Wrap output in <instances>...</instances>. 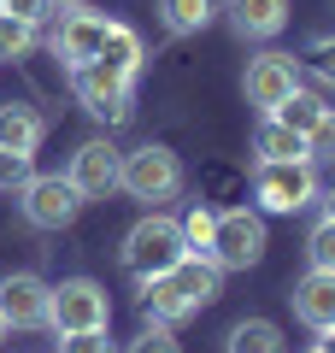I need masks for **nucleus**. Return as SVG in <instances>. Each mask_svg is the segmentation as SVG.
Listing matches in <instances>:
<instances>
[{"label": "nucleus", "mask_w": 335, "mask_h": 353, "mask_svg": "<svg viewBox=\"0 0 335 353\" xmlns=\"http://www.w3.org/2000/svg\"><path fill=\"white\" fill-rule=\"evenodd\" d=\"M318 201H323V218H335V189H323Z\"/></svg>", "instance_id": "32"}, {"label": "nucleus", "mask_w": 335, "mask_h": 353, "mask_svg": "<svg viewBox=\"0 0 335 353\" xmlns=\"http://www.w3.org/2000/svg\"><path fill=\"white\" fill-rule=\"evenodd\" d=\"M59 353H118V341L106 330H71V336H59Z\"/></svg>", "instance_id": "27"}, {"label": "nucleus", "mask_w": 335, "mask_h": 353, "mask_svg": "<svg viewBox=\"0 0 335 353\" xmlns=\"http://www.w3.org/2000/svg\"><path fill=\"white\" fill-rule=\"evenodd\" d=\"M53 6H59V12H71V6H88V0H53Z\"/></svg>", "instance_id": "33"}, {"label": "nucleus", "mask_w": 335, "mask_h": 353, "mask_svg": "<svg viewBox=\"0 0 335 353\" xmlns=\"http://www.w3.org/2000/svg\"><path fill=\"white\" fill-rule=\"evenodd\" d=\"M118 165H124V153L112 148L106 136H94V141H83V148L71 153L65 176H71V189L83 194V201H106V194L118 189Z\"/></svg>", "instance_id": "10"}, {"label": "nucleus", "mask_w": 335, "mask_h": 353, "mask_svg": "<svg viewBox=\"0 0 335 353\" xmlns=\"http://www.w3.org/2000/svg\"><path fill=\"white\" fill-rule=\"evenodd\" d=\"M218 12L241 41H271L288 30V0H223Z\"/></svg>", "instance_id": "12"}, {"label": "nucleus", "mask_w": 335, "mask_h": 353, "mask_svg": "<svg viewBox=\"0 0 335 353\" xmlns=\"http://www.w3.org/2000/svg\"><path fill=\"white\" fill-rule=\"evenodd\" d=\"M265 118H276V124H288L294 136H312V124L323 118V101L312 94V88H294V94H288V101L276 106V112H265Z\"/></svg>", "instance_id": "21"}, {"label": "nucleus", "mask_w": 335, "mask_h": 353, "mask_svg": "<svg viewBox=\"0 0 335 353\" xmlns=\"http://www.w3.org/2000/svg\"><path fill=\"white\" fill-rule=\"evenodd\" d=\"M141 312H148V324H183V318H194V306L176 294L171 271H159V277H141Z\"/></svg>", "instance_id": "17"}, {"label": "nucleus", "mask_w": 335, "mask_h": 353, "mask_svg": "<svg viewBox=\"0 0 335 353\" xmlns=\"http://www.w3.org/2000/svg\"><path fill=\"white\" fill-rule=\"evenodd\" d=\"M318 347H323V353H335V324H329V330H318Z\"/></svg>", "instance_id": "31"}, {"label": "nucleus", "mask_w": 335, "mask_h": 353, "mask_svg": "<svg viewBox=\"0 0 335 353\" xmlns=\"http://www.w3.org/2000/svg\"><path fill=\"white\" fill-rule=\"evenodd\" d=\"M36 41H41L36 24H24V18H12V12H0V59H30V53H36Z\"/></svg>", "instance_id": "22"}, {"label": "nucleus", "mask_w": 335, "mask_h": 353, "mask_svg": "<svg viewBox=\"0 0 335 353\" xmlns=\"http://www.w3.org/2000/svg\"><path fill=\"white\" fill-rule=\"evenodd\" d=\"M130 353H183L171 336V324H141V336L130 341Z\"/></svg>", "instance_id": "28"}, {"label": "nucleus", "mask_w": 335, "mask_h": 353, "mask_svg": "<svg viewBox=\"0 0 335 353\" xmlns=\"http://www.w3.org/2000/svg\"><path fill=\"white\" fill-rule=\"evenodd\" d=\"M318 171H312V159H259L253 165V201H259V212H306V206H318Z\"/></svg>", "instance_id": "3"}, {"label": "nucleus", "mask_w": 335, "mask_h": 353, "mask_svg": "<svg viewBox=\"0 0 335 353\" xmlns=\"http://www.w3.org/2000/svg\"><path fill=\"white\" fill-rule=\"evenodd\" d=\"M206 259L218 265V271H253V265L265 259V212H253V206H230V212H218Z\"/></svg>", "instance_id": "5"}, {"label": "nucleus", "mask_w": 335, "mask_h": 353, "mask_svg": "<svg viewBox=\"0 0 335 353\" xmlns=\"http://www.w3.org/2000/svg\"><path fill=\"white\" fill-rule=\"evenodd\" d=\"M0 341H6V318H0Z\"/></svg>", "instance_id": "34"}, {"label": "nucleus", "mask_w": 335, "mask_h": 353, "mask_svg": "<svg viewBox=\"0 0 335 353\" xmlns=\"http://www.w3.org/2000/svg\"><path fill=\"white\" fill-rule=\"evenodd\" d=\"M41 136H48V118H41L36 106H24V101L0 106V153H24V159H36Z\"/></svg>", "instance_id": "15"}, {"label": "nucleus", "mask_w": 335, "mask_h": 353, "mask_svg": "<svg viewBox=\"0 0 335 353\" xmlns=\"http://www.w3.org/2000/svg\"><path fill=\"white\" fill-rule=\"evenodd\" d=\"M83 206H88V201L71 189V176H59V171H48V176L30 171V183L18 189V212H24L30 230H65Z\"/></svg>", "instance_id": "6"}, {"label": "nucleus", "mask_w": 335, "mask_h": 353, "mask_svg": "<svg viewBox=\"0 0 335 353\" xmlns=\"http://www.w3.org/2000/svg\"><path fill=\"white\" fill-rule=\"evenodd\" d=\"M141 59H148L141 36H136L130 24H118V18H106V36H100V65H112L118 77H130V83H136V77H141Z\"/></svg>", "instance_id": "16"}, {"label": "nucleus", "mask_w": 335, "mask_h": 353, "mask_svg": "<svg viewBox=\"0 0 335 353\" xmlns=\"http://www.w3.org/2000/svg\"><path fill=\"white\" fill-rule=\"evenodd\" d=\"M218 18V0H159V24L171 36H200Z\"/></svg>", "instance_id": "20"}, {"label": "nucleus", "mask_w": 335, "mask_h": 353, "mask_svg": "<svg viewBox=\"0 0 335 353\" xmlns=\"http://www.w3.org/2000/svg\"><path fill=\"white\" fill-rule=\"evenodd\" d=\"M183 253H188V241H183V218H171V212H159V206H153L148 218H136V224L124 230V248H118V259H124V271L141 283V277H159V271H171Z\"/></svg>", "instance_id": "1"}, {"label": "nucleus", "mask_w": 335, "mask_h": 353, "mask_svg": "<svg viewBox=\"0 0 335 353\" xmlns=\"http://www.w3.org/2000/svg\"><path fill=\"white\" fill-rule=\"evenodd\" d=\"M118 189L141 206H165L183 194V159H176L165 141H141L136 153H124L118 165Z\"/></svg>", "instance_id": "2"}, {"label": "nucleus", "mask_w": 335, "mask_h": 353, "mask_svg": "<svg viewBox=\"0 0 335 353\" xmlns=\"http://www.w3.org/2000/svg\"><path fill=\"white\" fill-rule=\"evenodd\" d=\"M288 306H294V318L306 330H329L335 324V271H318L312 265L306 277L288 289Z\"/></svg>", "instance_id": "13"}, {"label": "nucleus", "mask_w": 335, "mask_h": 353, "mask_svg": "<svg viewBox=\"0 0 335 353\" xmlns=\"http://www.w3.org/2000/svg\"><path fill=\"white\" fill-rule=\"evenodd\" d=\"M130 77H118L112 65H100V59H88V65H77L71 71V94H77V106H83L88 118H100V124H124L130 118Z\"/></svg>", "instance_id": "7"}, {"label": "nucleus", "mask_w": 335, "mask_h": 353, "mask_svg": "<svg viewBox=\"0 0 335 353\" xmlns=\"http://www.w3.org/2000/svg\"><path fill=\"white\" fill-rule=\"evenodd\" d=\"M306 353H323V347H306Z\"/></svg>", "instance_id": "35"}, {"label": "nucleus", "mask_w": 335, "mask_h": 353, "mask_svg": "<svg viewBox=\"0 0 335 353\" xmlns=\"http://www.w3.org/2000/svg\"><path fill=\"white\" fill-rule=\"evenodd\" d=\"M306 259L318 265V271H335V218H318L306 236Z\"/></svg>", "instance_id": "25"}, {"label": "nucleus", "mask_w": 335, "mask_h": 353, "mask_svg": "<svg viewBox=\"0 0 335 353\" xmlns=\"http://www.w3.org/2000/svg\"><path fill=\"white\" fill-rule=\"evenodd\" d=\"M30 183V159L24 153H0V189H24Z\"/></svg>", "instance_id": "30"}, {"label": "nucleus", "mask_w": 335, "mask_h": 353, "mask_svg": "<svg viewBox=\"0 0 335 353\" xmlns=\"http://www.w3.org/2000/svg\"><path fill=\"white\" fill-rule=\"evenodd\" d=\"M306 153H312V165H335V106H323V118L312 124Z\"/></svg>", "instance_id": "26"}, {"label": "nucleus", "mask_w": 335, "mask_h": 353, "mask_svg": "<svg viewBox=\"0 0 335 353\" xmlns=\"http://www.w3.org/2000/svg\"><path fill=\"white\" fill-rule=\"evenodd\" d=\"M0 318H6V330H48V283L36 271L0 277Z\"/></svg>", "instance_id": "11"}, {"label": "nucleus", "mask_w": 335, "mask_h": 353, "mask_svg": "<svg viewBox=\"0 0 335 353\" xmlns=\"http://www.w3.org/2000/svg\"><path fill=\"white\" fill-rule=\"evenodd\" d=\"M112 324V294L94 277H65L48 283V330L71 336V330H106Z\"/></svg>", "instance_id": "4"}, {"label": "nucleus", "mask_w": 335, "mask_h": 353, "mask_svg": "<svg viewBox=\"0 0 335 353\" xmlns=\"http://www.w3.org/2000/svg\"><path fill=\"white\" fill-rule=\"evenodd\" d=\"M0 12H12V18H24V24H48L53 12H59V6H53V0H0Z\"/></svg>", "instance_id": "29"}, {"label": "nucleus", "mask_w": 335, "mask_h": 353, "mask_svg": "<svg viewBox=\"0 0 335 353\" xmlns=\"http://www.w3.org/2000/svg\"><path fill=\"white\" fill-rule=\"evenodd\" d=\"M294 88H300V59L294 53H259V59H247L241 94H247V106H259V118L276 112Z\"/></svg>", "instance_id": "8"}, {"label": "nucleus", "mask_w": 335, "mask_h": 353, "mask_svg": "<svg viewBox=\"0 0 335 353\" xmlns=\"http://www.w3.org/2000/svg\"><path fill=\"white\" fill-rule=\"evenodd\" d=\"M223 347L230 353H288V341H283V324H271V318H241Z\"/></svg>", "instance_id": "19"}, {"label": "nucleus", "mask_w": 335, "mask_h": 353, "mask_svg": "<svg viewBox=\"0 0 335 353\" xmlns=\"http://www.w3.org/2000/svg\"><path fill=\"white\" fill-rule=\"evenodd\" d=\"M100 36H106V18L88 12V6H71V12H59L48 48H53V59H59L65 71H77V65L100 59Z\"/></svg>", "instance_id": "9"}, {"label": "nucleus", "mask_w": 335, "mask_h": 353, "mask_svg": "<svg viewBox=\"0 0 335 353\" xmlns=\"http://www.w3.org/2000/svg\"><path fill=\"white\" fill-rule=\"evenodd\" d=\"M253 159H312V153H306V136H294L276 118H259V130H253Z\"/></svg>", "instance_id": "18"}, {"label": "nucleus", "mask_w": 335, "mask_h": 353, "mask_svg": "<svg viewBox=\"0 0 335 353\" xmlns=\"http://www.w3.org/2000/svg\"><path fill=\"white\" fill-rule=\"evenodd\" d=\"M212 224H218L212 206H188V212H183V241H188V253H212Z\"/></svg>", "instance_id": "24"}, {"label": "nucleus", "mask_w": 335, "mask_h": 353, "mask_svg": "<svg viewBox=\"0 0 335 353\" xmlns=\"http://www.w3.org/2000/svg\"><path fill=\"white\" fill-rule=\"evenodd\" d=\"M300 65H306L323 88H335V36H312L306 53H300Z\"/></svg>", "instance_id": "23"}, {"label": "nucleus", "mask_w": 335, "mask_h": 353, "mask_svg": "<svg viewBox=\"0 0 335 353\" xmlns=\"http://www.w3.org/2000/svg\"><path fill=\"white\" fill-rule=\"evenodd\" d=\"M171 283H176V294H183L194 312H200V306H212V301L223 294V271L206 259V253H183V259L171 265Z\"/></svg>", "instance_id": "14"}]
</instances>
